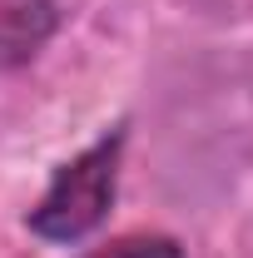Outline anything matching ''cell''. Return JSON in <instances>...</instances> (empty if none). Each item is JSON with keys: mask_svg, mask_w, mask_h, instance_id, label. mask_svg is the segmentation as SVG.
<instances>
[{"mask_svg": "<svg viewBox=\"0 0 253 258\" xmlns=\"http://www.w3.org/2000/svg\"><path fill=\"white\" fill-rule=\"evenodd\" d=\"M119 144H124L119 134H104L99 144H90L85 154H75L55 174V184L45 189V199L30 209V228L40 238L70 243V238H85L104 219V209L114 199V174H119Z\"/></svg>", "mask_w": 253, "mask_h": 258, "instance_id": "cell-1", "label": "cell"}, {"mask_svg": "<svg viewBox=\"0 0 253 258\" xmlns=\"http://www.w3.org/2000/svg\"><path fill=\"white\" fill-rule=\"evenodd\" d=\"M55 35V0H0V70L35 60Z\"/></svg>", "mask_w": 253, "mask_h": 258, "instance_id": "cell-2", "label": "cell"}, {"mask_svg": "<svg viewBox=\"0 0 253 258\" xmlns=\"http://www.w3.org/2000/svg\"><path fill=\"white\" fill-rule=\"evenodd\" d=\"M90 258H184V248L164 233H129V238H114L109 248H99Z\"/></svg>", "mask_w": 253, "mask_h": 258, "instance_id": "cell-3", "label": "cell"}]
</instances>
